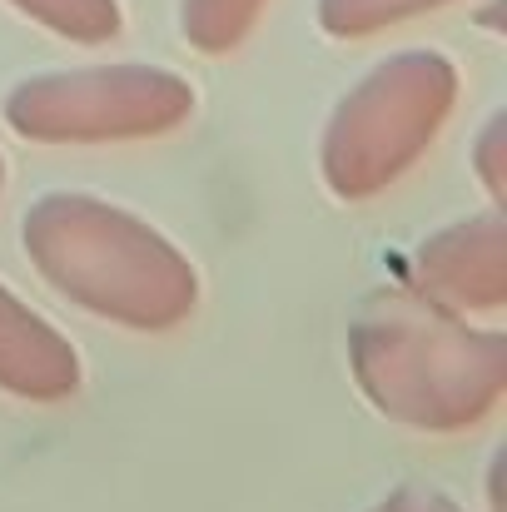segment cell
I'll use <instances>...</instances> for the list:
<instances>
[{
  "label": "cell",
  "instance_id": "1",
  "mask_svg": "<svg viewBox=\"0 0 507 512\" xmlns=\"http://www.w3.org/2000/svg\"><path fill=\"white\" fill-rule=\"evenodd\" d=\"M348 368L373 413L408 433L453 438L498 413L507 339L408 284L373 289L348 324Z\"/></svg>",
  "mask_w": 507,
  "mask_h": 512
},
{
  "label": "cell",
  "instance_id": "2",
  "mask_svg": "<svg viewBox=\"0 0 507 512\" xmlns=\"http://www.w3.org/2000/svg\"><path fill=\"white\" fill-rule=\"evenodd\" d=\"M20 244L35 274L100 324L169 334L199 309V269L189 254L115 199L50 189L25 209Z\"/></svg>",
  "mask_w": 507,
  "mask_h": 512
},
{
  "label": "cell",
  "instance_id": "3",
  "mask_svg": "<svg viewBox=\"0 0 507 512\" xmlns=\"http://www.w3.org/2000/svg\"><path fill=\"white\" fill-rule=\"evenodd\" d=\"M458 90V65L443 50H398L378 60L358 85H348L324 125L319 170L329 194L343 204L388 194L433 150L458 110Z\"/></svg>",
  "mask_w": 507,
  "mask_h": 512
},
{
  "label": "cell",
  "instance_id": "4",
  "mask_svg": "<svg viewBox=\"0 0 507 512\" xmlns=\"http://www.w3.org/2000/svg\"><path fill=\"white\" fill-rule=\"evenodd\" d=\"M194 85L165 65L120 60L85 70H50L10 85L0 115L30 145H135L189 125Z\"/></svg>",
  "mask_w": 507,
  "mask_h": 512
},
{
  "label": "cell",
  "instance_id": "5",
  "mask_svg": "<svg viewBox=\"0 0 507 512\" xmlns=\"http://www.w3.org/2000/svg\"><path fill=\"white\" fill-rule=\"evenodd\" d=\"M398 284L453 309V314H498L507 304V229L503 209H483L428 234L408 259Z\"/></svg>",
  "mask_w": 507,
  "mask_h": 512
},
{
  "label": "cell",
  "instance_id": "6",
  "mask_svg": "<svg viewBox=\"0 0 507 512\" xmlns=\"http://www.w3.org/2000/svg\"><path fill=\"white\" fill-rule=\"evenodd\" d=\"M80 378L75 343L0 284V393L20 403H65L80 393Z\"/></svg>",
  "mask_w": 507,
  "mask_h": 512
},
{
  "label": "cell",
  "instance_id": "7",
  "mask_svg": "<svg viewBox=\"0 0 507 512\" xmlns=\"http://www.w3.org/2000/svg\"><path fill=\"white\" fill-rule=\"evenodd\" d=\"M264 10L269 0H179V35L199 55H229L259 30Z\"/></svg>",
  "mask_w": 507,
  "mask_h": 512
},
{
  "label": "cell",
  "instance_id": "8",
  "mask_svg": "<svg viewBox=\"0 0 507 512\" xmlns=\"http://www.w3.org/2000/svg\"><path fill=\"white\" fill-rule=\"evenodd\" d=\"M5 5H15L25 20L45 25L70 45H110L125 30L120 0H5Z\"/></svg>",
  "mask_w": 507,
  "mask_h": 512
},
{
  "label": "cell",
  "instance_id": "9",
  "mask_svg": "<svg viewBox=\"0 0 507 512\" xmlns=\"http://www.w3.org/2000/svg\"><path fill=\"white\" fill-rule=\"evenodd\" d=\"M458 0H319V30L329 40H368L418 15H433Z\"/></svg>",
  "mask_w": 507,
  "mask_h": 512
},
{
  "label": "cell",
  "instance_id": "10",
  "mask_svg": "<svg viewBox=\"0 0 507 512\" xmlns=\"http://www.w3.org/2000/svg\"><path fill=\"white\" fill-rule=\"evenodd\" d=\"M503 130H507V120L503 115H493L483 130H478V140H473V174L483 179V189L493 194V204H503V194H507V174H503Z\"/></svg>",
  "mask_w": 507,
  "mask_h": 512
},
{
  "label": "cell",
  "instance_id": "11",
  "mask_svg": "<svg viewBox=\"0 0 507 512\" xmlns=\"http://www.w3.org/2000/svg\"><path fill=\"white\" fill-rule=\"evenodd\" d=\"M368 512H458L443 493H433V488H393L383 503H373Z\"/></svg>",
  "mask_w": 507,
  "mask_h": 512
},
{
  "label": "cell",
  "instance_id": "12",
  "mask_svg": "<svg viewBox=\"0 0 507 512\" xmlns=\"http://www.w3.org/2000/svg\"><path fill=\"white\" fill-rule=\"evenodd\" d=\"M0 189H5V160H0Z\"/></svg>",
  "mask_w": 507,
  "mask_h": 512
}]
</instances>
